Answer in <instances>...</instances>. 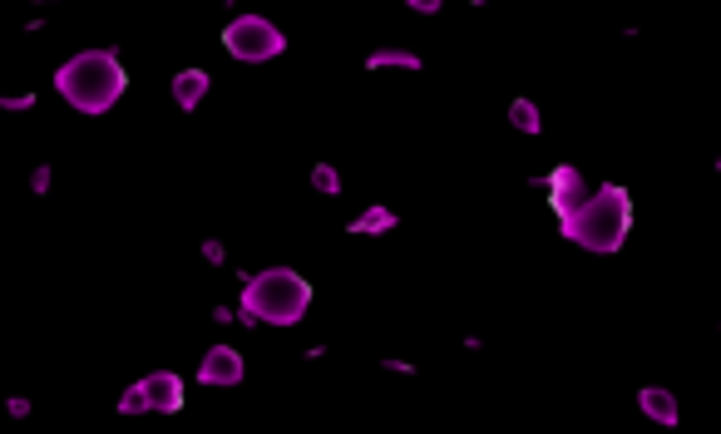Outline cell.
Returning <instances> with one entry per match:
<instances>
[{
  "label": "cell",
  "mask_w": 721,
  "mask_h": 434,
  "mask_svg": "<svg viewBox=\"0 0 721 434\" xmlns=\"http://www.w3.org/2000/svg\"><path fill=\"white\" fill-rule=\"evenodd\" d=\"M365 228H391V213H385V208H375L365 222H357V232H365Z\"/></svg>",
  "instance_id": "7c38bea8"
},
{
  "label": "cell",
  "mask_w": 721,
  "mask_h": 434,
  "mask_svg": "<svg viewBox=\"0 0 721 434\" xmlns=\"http://www.w3.org/2000/svg\"><path fill=\"white\" fill-rule=\"evenodd\" d=\"M54 89H60V99L70 109H80V114H109V109L124 99L129 70L114 50H84L54 70Z\"/></svg>",
  "instance_id": "6da1fadb"
},
{
  "label": "cell",
  "mask_w": 721,
  "mask_h": 434,
  "mask_svg": "<svg viewBox=\"0 0 721 434\" xmlns=\"http://www.w3.org/2000/svg\"><path fill=\"white\" fill-rule=\"evenodd\" d=\"M242 371H248V365H242V351L238 346H213L203 355V365H198V381L203 385H238L242 381Z\"/></svg>",
  "instance_id": "8992f818"
},
{
  "label": "cell",
  "mask_w": 721,
  "mask_h": 434,
  "mask_svg": "<svg viewBox=\"0 0 721 434\" xmlns=\"http://www.w3.org/2000/svg\"><path fill=\"white\" fill-rule=\"evenodd\" d=\"M549 198H553V213H569V208H579L583 203V178L573 163H563V169H553V188H549Z\"/></svg>",
  "instance_id": "52a82bcc"
},
{
  "label": "cell",
  "mask_w": 721,
  "mask_h": 434,
  "mask_svg": "<svg viewBox=\"0 0 721 434\" xmlns=\"http://www.w3.org/2000/svg\"><path fill=\"white\" fill-rule=\"evenodd\" d=\"M638 405H642V415L658 420V425H677V395L672 391L648 385V391H638Z\"/></svg>",
  "instance_id": "9c48e42d"
},
{
  "label": "cell",
  "mask_w": 721,
  "mask_h": 434,
  "mask_svg": "<svg viewBox=\"0 0 721 434\" xmlns=\"http://www.w3.org/2000/svg\"><path fill=\"white\" fill-rule=\"evenodd\" d=\"M223 50L242 64H268L287 50V36L262 16H238L223 26Z\"/></svg>",
  "instance_id": "277c9868"
},
{
  "label": "cell",
  "mask_w": 721,
  "mask_h": 434,
  "mask_svg": "<svg viewBox=\"0 0 721 434\" xmlns=\"http://www.w3.org/2000/svg\"><path fill=\"white\" fill-rule=\"evenodd\" d=\"M143 410H159V415L183 410V381L179 375L153 371V375H143L139 385H129V391L119 395V415H143Z\"/></svg>",
  "instance_id": "5b68a950"
},
{
  "label": "cell",
  "mask_w": 721,
  "mask_h": 434,
  "mask_svg": "<svg viewBox=\"0 0 721 434\" xmlns=\"http://www.w3.org/2000/svg\"><path fill=\"white\" fill-rule=\"evenodd\" d=\"M628 228H632V198L628 188H613V183L598 188V193H583V203L559 218L563 238L588 252H618L628 242Z\"/></svg>",
  "instance_id": "7a4b0ae2"
},
{
  "label": "cell",
  "mask_w": 721,
  "mask_h": 434,
  "mask_svg": "<svg viewBox=\"0 0 721 434\" xmlns=\"http://www.w3.org/2000/svg\"><path fill=\"white\" fill-rule=\"evenodd\" d=\"M371 64H405V70H415V54H401V50H385V54H375V60Z\"/></svg>",
  "instance_id": "8fae6325"
},
{
  "label": "cell",
  "mask_w": 721,
  "mask_h": 434,
  "mask_svg": "<svg viewBox=\"0 0 721 434\" xmlns=\"http://www.w3.org/2000/svg\"><path fill=\"white\" fill-rule=\"evenodd\" d=\"M317 188H321V193H337V173H331V169H317Z\"/></svg>",
  "instance_id": "4fadbf2b"
},
{
  "label": "cell",
  "mask_w": 721,
  "mask_h": 434,
  "mask_svg": "<svg viewBox=\"0 0 721 434\" xmlns=\"http://www.w3.org/2000/svg\"><path fill=\"white\" fill-rule=\"evenodd\" d=\"M208 89H213L208 70H179L173 74V99H179V109H198L208 99Z\"/></svg>",
  "instance_id": "ba28073f"
},
{
  "label": "cell",
  "mask_w": 721,
  "mask_h": 434,
  "mask_svg": "<svg viewBox=\"0 0 721 434\" xmlns=\"http://www.w3.org/2000/svg\"><path fill=\"white\" fill-rule=\"evenodd\" d=\"M312 311V282L292 266H268L242 292V316L268 321V326H297Z\"/></svg>",
  "instance_id": "3957f363"
},
{
  "label": "cell",
  "mask_w": 721,
  "mask_h": 434,
  "mask_svg": "<svg viewBox=\"0 0 721 434\" xmlns=\"http://www.w3.org/2000/svg\"><path fill=\"white\" fill-rule=\"evenodd\" d=\"M509 124L524 129V133H539V129H543V119H539L534 99H514V104H509Z\"/></svg>",
  "instance_id": "30bf717a"
}]
</instances>
